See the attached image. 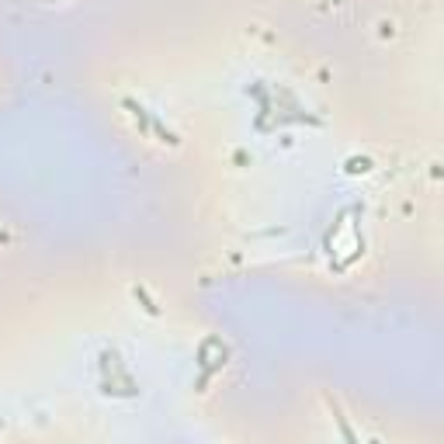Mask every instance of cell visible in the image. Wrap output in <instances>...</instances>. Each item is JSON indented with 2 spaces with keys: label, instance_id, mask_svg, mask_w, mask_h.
Wrapping results in <instances>:
<instances>
[{
  "label": "cell",
  "instance_id": "cell-1",
  "mask_svg": "<svg viewBox=\"0 0 444 444\" xmlns=\"http://www.w3.org/2000/svg\"><path fill=\"white\" fill-rule=\"evenodd\" d=\"M122 105H125V108L132 112V118L139 122V129H142V132H149V122H153V118H149V112H146V108H142V105H139L136 98H125Z\"/></svg>",
  "mask_w": 444,
  "mask_h": 444
},
{
  "label": "cell",
  "instance_id": "cell-2",
  "mask_svg": "<svg viewBox=\"0 0 444 444\" xmlns=\"http://www.w3.org/2000/svg\"><path fill=\"white\" fill-rule=\"evenodd\" d=\"M149 129H153V132L160 136V142H167V146H177V142H181V139H177V136H173V132H170V129H167L163 122H156V118L149 122Z\"/></svg>",
  "mask_w": 444,
  "mask_h": 444
},
{
  "label": "cell",
  "instance_id": "cell-3",
  "mask_svg": "<svg viewBox=\"0 0 444 444\" xmlns=\"http://www.w3.org/2000/svg\"><path fill=\"white\" fill-rule=\"evenodd\" d=\"M343 170H347V173H368V170H372V160H368V156H350Z\"/></svg>",
  "mask_w": 444,
  "mask_h": 444
},
{
  "label": "cell",
  "instance_id": "cell-4",
  "mask_svg": "<svg viewBox=\"0 0 444 444\" xmlns=\"http://www.w3.org/2000/svg\"><path fill=\"white\" fill-rule=\"evenodd\" d=\"M136 299H139V306H142V309H146L149 316H160V306H156V302L149 299V292H146L142 285H136Z\"/></svg>",
  "mask_w": 444,
  "mask_h": 444
},
{
  "label": "cell",
  "instance_id": "cell-5",
  "mask_svg": "<svg viewBox=\"0 0 444 444\" xmlns=\"http://www.w3.org/2000/svg\"><path fill=\"white\" fill-rule=\"evenodd\" d=\"M330 406H333V416H337V427H340V434H343L347 441H358V437H354V430L347 427V420L340 416V410H337V403H333V399H330Z\"/></svg>",
  "mask_w": 444,
  "mask_h": 444
},
{
  "label": "cell",
  "instance_id": "cell-6",
  "mask_svg": "<svg viewBox=\"0 0 444 444\" xmlns=\"http://www.w3.org/2000/svg\"><path fill=\"white\" fill-rule=\"evenodd\" d=\"M0 243H11V236H8L4 229H0Z\"/></svg>",
  "mask_w": 444,
  "mask_h": 444
},
{
  "label": "cell",
  "instance_id": "cell-7",
  "mask_svg": "<svg viewBox=\"0 0 444 444\" xmlns=\"http://www.w3.org/2000/svg\"><path fill=\"white\" fill-rule=\"evenodd\" d=\"M333 4H340V0H333Z\"/></svg>",
  "mask_w": 444,
  "mask_h": 444
},
{
  "label": "cell",
  "instance_id": "cell-8",
  "mask_svg": "<svg viewBox=\"0 0 444 444\" xmlns=\"http://www.w3.org/2000/svg\"><path fill=\"white\" fill-rule=\"evenodd\" d=\"M0 427H4V423H0Z\"/></svg>",
  "mask_w": 444,
  "mask_h": 444
}]
</instances>
